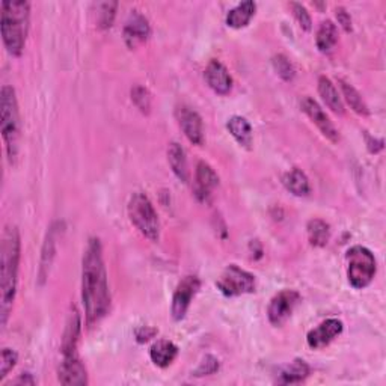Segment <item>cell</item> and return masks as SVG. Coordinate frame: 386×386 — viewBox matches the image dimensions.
Listing matches in <instances>:
<instances>
[{"label":"cell","instance_id":"obj_1","mask_svg":"<svg viewBox=\"0 0 386 386\" xmlns=\"http://www.w3.org/2000/svg\"><path fill=\"white\" fill-rule=\"evenodd\" d=\"M82 300L86 325L94 326L103 318L110 307L107 272L103 260V247L98 238H91L82 264Z\"/></svg>","mask_w":386,"mask_h":386},{"label":"cell","instance_id":"obj_2","mask_svg":"<svg viewBox=\"0 0 386 386\" xmlns=\"http://www.w3.org/2000/svg\"><path fill=\"white\" fill-rule=\"evenodd\" d=\"M20 233L15 226H6L2 237V249H0V323L5 327L9 312L13 309L15 293H17V277L20 268Z\"/></svg>","mask_w":386,"mask_h":386},{"label":"cell","instance_id":"obj_3","mask_svg":"<svg viewBox=\"0 0 386 386\" xmlns=\"http://www.w3.org/2000/svg\"><path fill=\"white\" fill-rule=\"evenodd\" d=\"M0 11V31L5 49L13 56H20L29 32L31 5L26 0H3Z\"/></svg>","mask_w":386,"mask_h":386},{"label":"cell","instance_id":"obj_4","mask_svg":"<svg viewBox=\"0 0 386 386\" xmlns=\"http://www.w3.org/2000/svg\"><path fill=\"white\" fill-rule=\"evenodd\" d=\"M0 128L6 145L9 160H14L18 153V137H20V114L15 91L13 86L5 85L0 93Z\"/></svg>","mask_w":386,"mask_h":386},{"label":"cell","instance_id":"obj_5","mask_svg":"<svg viewBox=\"0 0 386 386\" xmlns=\"http://www.w3.org/2000/svg\"><path fill=\"white\" fill-rule=\"evenodd\" d=\"M128 217L137 231L151 242H157L160 237V220L153 202L142 192H136L128 201Z\"/></svg>","mask_w":386,"mask_h":386},{"label":"cell","instance_id":"obj_6","mask_svg":"<svg viewBox=\"0 0 386 386\" xmlns=\"http://www.w3.org/2000/svg\"><path fill=\"white\" fill-rule=\"evenodd\" d=\"M347 258V278L350 286L356 290L369 287L374 279L376 258L370 249L364 246H353L346 254Z\"/></svg>","mask_w":386,"mask_h":386},{"label":"cell","instance_id":"obj_7","mask_svg":"<svg viewBox=\"0 0 386 386\" xmlns=\"http://www.w3.org/2000/svg\"><path fill=\"white\" fill-rule=\"evenodd\" d=\"M216 286L226 298H237L255 291V277L236 264H229L220 275Z\"/></svg>","mask_w":386,"mask_h":386},{"label":"cell","instance_id":"obj_8","mask_svg":"<svg viewBox=\"0 0 386 386\" xmlns=\"http://www.w3.org/2000/svg\"><path fill=\"white\" fill-rule=\"evenodd\" d=\"M300 299V294L296 290H282L278 294H275L268 308V317L270 323L278 327L286 323L291 317L293 311L299 305Z\"/></svg>","mask_w":386,"mask_h":386},{"label":"cell","instance_id":"obj_9","mask_svg":"<svg viewBox=\"0 0 386 386\" xmlns=\"http://www.w3.org/2000/svg\"><path fill=\"white\" fill-rule=\"evenodd\" d=\"M199 288H201V281L196 277H186L180 281L172 296L171 314L173 320L180 321L186 317L190 303L193 298L196 296Z\"/></svg>","mask_w":386,"mask_h":386},{"label":"cell","instance_id":"obj_10","mask_svg":"<svg viewBox=\"0 0 386 386\" xmlns=\"http://www.w3.org/2000/svg\"><path fill=\"white\" fill-rule=\"evenodd\" d=\"M300 107H302L303 112H305V115L311 119V121L317 125V128L321 132V134H323L325 137H327L330 142H338L339 141V133L335 128L334 123L330 121V118L327 116V114L325 112L323 109H321V106L317 103L314 98L305 97L302 100Z\"/></svg>","mask_w":386,"mask_h":386},{"label":"cell","instance_id":"obj_11","mask_svg":"<svg viewBox=\"0 0 386 386\" xmlns=\"http://www.w3.org/2000/svg\"><path fill=\"white\" fill-rule=\"evenodd\" d=\"M343 329H344V326H343L341 320L327 318L325 321H321L317 327L309 330L307 335V343L311 348L318 350V348H323V347L329 346L335 338L341 335Z\"/></svg>","mask_w":386,"mask_h":386},{"label":"cell","instance_id":"obj_12","mask_svg":"<svg viewBox=\"0 0 386 386\" xmlns=\"http://www.w3.org/2000/svg\"><path fill=\"white\" fill-rule=\"evenodd\" d=\"M176 116L183 133L186 134L193 145L204 144V127H202V119L196 110H193L189 106H180Z\"/></svg>","mask_w":386,"mask_h":386},{"label":"cell","instance_id":"obj_13","mask_svg":"<svg viewBox=\"0 0 386 386\" xmlns=\"http://www.w3.org/2000/svg\"><path fill=\"white\" fill-rule=\"evenodd\" d=\"M58 379L62 385L85 386L88 385V371L77 355L63 356L58 370Z\"/></svg>","mask_w":386,"mask_h":386},{"label":"cell","instance_id":"obj_14","mask_svg":"<svg viewBox=\"0 0 386 386\" xmlns=\"http://www.w3.org/2000/svg\"><path fill=\"white\" fill-rule=\"evenodd\" d=\"M151 27L146 18L137 11H133L124 26V41L128 49H136L137 45L148 40Z\"/></svg>","mask_w":386,"mask_h":386},{"label":"cell","instance_id":"obj_15","mask_svg":"<svg viewBox=\"0 0 386 386\" xmlns=\"http://www.w3.org/2000/svg\"><path fill=\"white\" fill-rule=\"evenodd\" d=\"M206 80L208 86L219 95H226L233 89V77L229 71L219 61H211L206 68Z\"/></svg>","mask_w":386,"mask_h":386},{"label":"cell","instance_id":"obj_16","mask_svg":"<svg viewBox=\"0 0 386 386\" xmlns=\"http://www.w3.org/2000/svg\"><path fill=\"white\" fill-rule=\"evenodd\" d=\"M195 195L201 201H208L211 193L219 186V176L206 162H199L195 172Z\"/></svg>","mask_w":386,"mask_h":386},{"label":"cell","instance_id":"obj_17","mask_svg":"<svg viewBox=\"0 0 386 386\" xmlns=\"http://www.w3.org/2000/svg\"><path fill=\"white\" fill-rule=\"evenodd\" d=\"M80 330H82V320L77 309H72L68 316L65 330H63L62 337V344H61V352L62 356H72L77 355V344L80 338Z\"/></svg>","mask_w":386,"mask_h":386},{"label":"cell","instance_id":"obj_18","mask_svg":"<svg viewBox=\"0 0 386 386\" xmlns=\"http://www.w3.org/2000/svg\"><path fill=\"white\" fill-rule=\"evenodd\" d=\"M226 128L238 145L243 146V148H246V150L252 148L254 133H252V127L246 118L238 116V115L231 116L228 119Z\"/></svg>","mask_w":386,"mask_h":386},{"label":"cell","instance_id":"obj_19","mask_svg":"<svg viewBox=\"0 0 386 386\" xmlns=\"http://www.w3.org/2000/svg\"><path fill=\"white\" fill-rule=\"evenodd\" d=\"M178 355V347L173 344L172 341H168V339H160L155 344H153L151 350H150V357L154 362V365L160 366V369H167Z\"/></svg>","mask_w":386,"mask_h":386},{"label":"cell","instance_id":"obj_20","mask_svg":"<svg viewBox=\"0 0 386 386\" xmlns=\"http://www.w3.org/2000/svg\"><path fill=\"white\" fill-rule=\"evenodd\" d=\"M318 93H320L321 98H323L326 106L332 110V112H335L338 115L344 114L343 98H341V95H339L335 85L332 84V80L327 79L326 76H321L318 79Z\"/></svg>","mask_w":386,"mask_h":386},{"label":"cell","instance_id":"obj_21","mask_svg":"<svg viewBox=\"0 0 386 386\" xmlns=\"http://www.w3.org/2000/svg\"><path fill=\"white\" fill-rule=\"evenodd\" d=\"M256 11V3L252 2V0H246V2L238 3L236 8H233L231 11L226 15V24L233 29H242V27H246L252 20V17L255 15Z\"/></svg>","mask_w":386,"mask_h":386},{"label":"cell","instance_id":"obj_22","mask_svg":"<svg viewBox=\"0 0 386 386\" xmlns=\"http://www.w3.org/2000/svg\"><path fill=\"white\" fill-rule=\"evenodd\" d=\"M168 162L172 172L176 173V177L181 180L183 183L189 181V171H187V159L186 151L183 146L177 142H172L168 146Z\"/></svg>","mask_w":386,"mask_h":386},{"label":"cell","instance_id":"obj_23","mask_svg":"<svg viewBox=\"0 0 386 386\" xmlns=\"http://www.w3.org/2000/svg\"><path fill=\"white\" fill-rule=\"evenodd\" d=\"M56 226H52L45 237V242L43 246V256H41V265H40V284H43L49 277L50 268L53 264L54 252H56Z\"/></svg>","mask_w":386,"mask_h":386},{"label":"cell","instance_id":"obj_24","mask_svg":"<svg viewBox=\"0 0 386 386\" xmlns=\"http://www.w3.org/2000/svg\"><path fill=\"white\" fill-rule=\"evenodd\" d=\"M282 183L286 189L293 193L294 196H307L309 195L311 192V186H309V180L307 177V173L294 168L290 172H287L286 176L282 177Z\"/></svg>","mask_w":386,"mask_h":386},{"label":"cell","instance_id":"obj_25","mask_svg":"<svg viewBox=\"0 0 386 386\" xmlns=\"http://www.w3.org/2000/svg\"><path fill=\"white\" fill-rule=\"evenodd\" d=\"M337 43H338V29L334 24V22L326 20L321 23L317 31V36H316L317 49L321 53H327L335 47Z\"/></svg>","mask_w":386,"mask_h":386},{"label":"cell","instance_id":"obj_26","mask_svg":"<svg viewBox=\"0 0 386 386\" xmlns=\"http://www.w3.org/2000/svg\"><path fill=\"white\" fill-rule=\"evenodd\" d=\"M311 370L309 365L303 360H294L286 370H284L279 376L278 383L281 385H293V383H300L305 380L309 376Z\"/></svg>","mask_w":386,"mask_h":386},{"label":"cell","instance_id":"obj_27","mask_svg":"<svg viewBox=\"0 0 386 386\" xmlns=\"http://www.w3.org/2000/svg\"><path fill=\"white\" fill-rule=\"evenodd\" d=\"M307 231L309 243L316 247H325L330 240V226L321 219H311Z\"/></svg>","mask_w":386,"mask_h":386},{"label":"cell","instance_id":"obj_28","mask_svg":"<svg viewBox=\"0 0 386 386\" xmlns=\"http://www.w3.org/2000/svg\"><path fill=\"white\" fill-rule=\"evenodd\" d=\"M338 84H339V88H341V91H343L344 100L347 101V105L352 107L353 112H356L357 115H362V116H366L370 114L365 100L362 98V95L360 93H357V89L355 86L347 84V82H344V80H338Z\"/></svg>","mask_w":386,"mask_h":386},{"label":"cell","instance_id":"obj_29","mask_svg":"<svg viewBox=\"0 0 386 386\" xmlns=\"http://www.w3.org/2000/svg\"><path fill=\"white\" fill-rule=\"evenodd\" d=\"M132 101L134 103V106L141 110L142 114H150L151 110V94L150 91L141 86L136 85L132 88Z\"/></svg>","mask_w":386,"mask_h":386},{"label":"cell","instance_id":"obj_30","mask_svg":"<svg viewBox=\"0 0 386 386\" xmlns=\"http://www.w3.org/2000/svg\"><path fill=\"white\" fill-rule=\"evenodd\" d=\"M273 68L277 71V75L286 82H291L294 76H296V70H294L293 63L287 56H284V54H277V56L273 58Z\"/></svg>","mask_w":386,"mask_h":386},{"label":"cell","instance_id":"obj_31","mask_svg":"<svg viewBox=\"0 0 386 386\" xmlns=\"http://www.w3.org/2000/svg\"><path fill=\"white\" fill-rule=\"evenodd\" d=\"M116 2H106L100 5V13H98V27L100 29H109L115 20L116 14Z\"/></svg>","mask_w":386,"mask_h":386},{"label":"cell","instance_id":"obj_32","mask_svg":"<svg viewBox=\"0 0 386 386\" xmlns=\"http://www.w3.org/2000/svg\"><path fill=\"white\" fill-rule=\"evenodd\" d=\"M18 360V355L13 350V348L5 347L2 350V360H0V382H3V379L9 374Z\"/></svg>","mask_w":386,"mask_h":386},{"label":"cell","instance_id":"obj_33","mask_svg":"<svg viewBox=\"0 0 386 386\" xmlns=\"http://www.w3.org/2000/svg\"><path fill=\"white\" fill-rule=\"evenodd\" d=\"M290 8H291L294 18H296L302 29L309 32L312 29V20H311V15L308 13V9L303 6L302 3H298V2H291Z\"/></svg>","mask_w":386,"mask_h":386},{"label":"cell","instance_id":"obj_34","mask_svg":"<svg viewBox=\"0 0 386 386\" xmlns=\"http://www.w3.org/2000/svg\"><path fill=\"white\" fill-rule=\"evenodd\" d=\"M219 370V361L216 360L215 356H206L204 361L201 362V365L198 366V370L195 371L196 376H208L213 374Z\"/></svg>","mask_w":386,"mask_h":386},{"label":"cell","instance_id":"obj_35","mask_svg":"<svg viewBox=\"0 0 386 386\" xmlns=\"http://www.w3.org/2000/svg\"><path fill=\"white\" fill-rule=\"evenodd\" d=\"M335 13H337L338 23L341 24L343 29H344L346 32H350V31H352V17H350V14H348V13L346 11V8L339 6V8H337V11H335Z\"/></svg>","mask_w":386,"mask_h":386},{"label":"cell","instance_id":"obj_36","mask_svg":"<svg viewBox=\"0 0 386 386\" xmlns=\"http://www.w3.org/2000/svg\"><path fill=\"white\" fill-rule=\"evenodd\" d=\"M157 334V330L153 329V327H148V326H142L136 330V338L139 343H146L150 341V339Z\"/></svg>","mask_w":386,"mask_h":386},{"label":"cell","instance_id":"obj_37","mask_svg":"<svg viewBox=\"0 0 386 386\" xmlns=\"http://www.w3.org/2000/svg\"><path fill=\"white\" fill-rule=\"evenodd\" d=\"M15 383L17 385H35V380L32 379V376L31 374H22L20 376V378H18L17 380H15Z\"/></svg>","mask_w":386,"mask_h":386}]
</instances>
